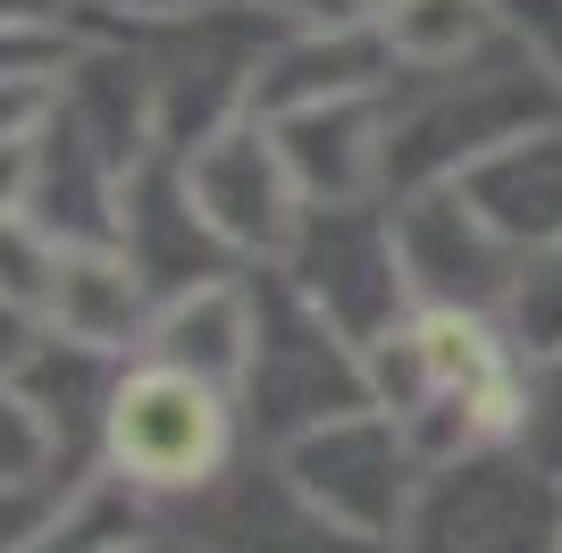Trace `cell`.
Returning <instances> with one entry per match:
<instances>
[{"label": "cell", "mask_w": 562, "mask_h": 553, "mask_svg": "<svg viewBox=\"0 0 562 553\" xmlns=\"http://www.w3.org/2000/svg\"><path fill=\"white\" fill-rule=\"evenodd\" d=\"M395 50L370 18H319V25H285L278 50L260 59V84H252V117H294V110H319V101H361V92H386L395 84Z\"/></svg>", "instance_id": "obj_12"}, {"label": "cell", "mask_w": 562, "mask_h": 553, "mask_svg": "<svg viewBox=\"0 0 562 553\" xmlns=\"http://www.w3.org/2000/svg\"><path fill=\"white\" fill-rule=\"evenodd\" d=\"M117 252L143 269V285L160 302L186 294V285H211V276L244 269V260L218 244V227L202 218V202H193L186 151H168V143L126 177V193H117Z\"/></svg>", "instance_id": "obj_11"}, {"label": "cell", "mask_w": 562, "mask_h": 553, "mask_svg": "<svg viewBox=\"0 0 562 553\" xmlns=\"http://www.w3.org/2000/svg\"><path fill=\"white\" fill-rule=\"evenodd\" d=\"M244 453H252V437H244V403L227 386L143 361V352L117 369L110 411H101V470L126 478L143 504L193 511Z\"/></svg>", "instance_id": "obj_3"}, {"label": "cell", "mask_w": 562, "mask_h": 553, "mask_svg": "<svg viewBox=\"0 0 562 553\" xmlns=\"http://www.w3.org/2000/svg\"><path fill=\"white\" fill-rule=\"evenodd\" d=\"M0 25H18V34H85V0H0Z\"/></svg>", "instance_id": "obj_27"}, {"label": "cell", "mask_w": 562, "mask_h": 553, "mask_svg": "<svg viewBox=\"0 0 562 553\" xmlns=\"http://www.w3.org/2000/svg\"><path fill=\"white\" fill-rule=\"evenodd\" d=\"M386 9H395V0H345V18H370V25L386 18Z\"/></svg>", "instance_id": "obj_30"}, {"label": "cell", "mask_w": 562, "mask_h": 553, "mask_svg": "<svg viewBox=\"0 0 562 553\" xmlns=\"http://www.w3.org/2000/svg\"><path fill=\"white\" fill-rule=\"evenodd\" d=\"M395 235H403V269L412 294L437 311H504L520 276V244L470 202L462 184H428L395 202Z\"/></svg>", "instance_id": "obj_9"}, {"label": "cell", "mask_w": 562, "mask_h": 553, "mask_svg": "<svg viewBox=\"0 0 562 553\" xmlns=\"http://www.w3.org/2000/svg\"><path fill=\"white\" fill-rule=\"evenodd\" d=\"M50 260H59V244H50V235L34 227V218H0V294H9V302L43 311Z\"/></svg>", "instance_id": "obj_21"}, {"label": "cell", "mask_w": 562, "mask_h": 553, "mask_svg": "<svg viewBox=\"0 0 562 553\" xmlns=\"http://www.w3.org/2000/svg\"><path fill=\"white\" fill-rule=\"evenodd\" d=\"M395 553H562V478L520 444L428 461Z\"/></svg>", "instance_id": "obj_5"}, {"label": "cell", "mask_w": 562, "mask_h": 553, "mask_svg": "<svg viewBox=\"0 0 562 553\" xmlns=\"http://www.w3.org/2000/svg\"><path fill=\"white\" fill-rule=\"evenodd\" d=\"M303 202H370L386 193V92L361 101H319V110L269 117Z\"/></svg>", "instance_id": "obj_14"}, {"label": "cell", "mask_w": 562, "mask_h": 553, "mask_svg": "<svg viewBox=\"0 0 562 553\" xmlns=\"http://www.w3.org/2000/svg\"><path fill=\"white\" fill-rule=\"evenodd\" d=\"M278 470L303 486V504L328 511L336 529H361V537H378V545H395V529L412 520V495H420V478H428L420 444L403 437L378 403L328 419V428H311V437H294L278 453Z\"/></svg>", "instance_id": "obj_7"}, {"label": "cell", "mask_w": 562, "mask_h": 553, "mask_svg": "<svg viewBox=\"0 0 562 553\" xmlns=\"http://www.w3.org/2000/svg\"><path fill=\"white\" fill-rule=\"evenodd\" d=\"M269 269H285V285H294L328 327H345L361 352H370L386 327H403L420 311L386 193H370V202H311L303 227H294V244H285V260H269Z\"/></svg>", "instance_id": "obj_6"}, {"label": "cell", "mask_w": 562, "mask_h": 553, "mask_svg": "<svg viewBox=\"0 0 562 553\" xmlns=\"http://www.w3.org/2000/svg\"><path fill=\"white\" fill-rule=\"evenodd\" d=\"M143 361L193 369V377L244 394V361H252V269L168 294L151 311V327H143Z\"/></svg>", "instance_id": "obj_15"}, {"label": "cell", "mask_w": 562, "mask_h": 553, "mask_svg": "<svg viewBox=\"0 0 562 553\" xmlns=\"http://www.w3.org/2000/svg\"><path fill=\"white\" fill-rule=\"evenodd\" d=\"M186 545L202 553H395L361 529H336L319 504H303V486L278 470V453H244L227 478L186 511Z\"/></svg>", "instance_id": "obj_10"}, {"label": "cell", "mask_w": 562, "mask_h": 553, "mask_svg": "<svg viewBox=\"0 0 562 553\" xmlns=\"http://www.w3.org/2000/svg\"><path fill=\"white\" fill-rule=\"evenodd\" d=\"M378 34L395 50V68H453L504 34V0H395Z\"/></svg>", "instance_id": "obj_17"}, {"label": "cell", "mask_w": 562, "mask_h": 553, "mask_svg": "<svg viewBox=\"0 0 562 553\" xmlns=\"http://www.w3.org/2000/svg\"><path fill=\"white\" fill-rule=\"evenodd\" d=\"M211 0H85V18H110V25H160V18H193Z\"/></svg>", "instance_id": "obj_28"}, {"label": "cell", "mask_w": 562, "mask_h": 553, "mask_svg": "<svg viewBox=\"0 0 562 553\" xmlns=\"http://www.w3.org/2000/svg\"><path fill=\"white\" fill-rule=\"evenodd\" d=\"M562 117V92L513 34L470 50L453 68H403L386 84V202L428 193V184H462L479 160L504 143L538 135Z\"/></svg>", "instance_id": "obj_2"}, {"label": "cell", "mask_w": 562, "mask_h": 553, "mask_svg": "<svg viewBox=\"0 0 562 553\" xmlns=\"http://www.w3.org/2000/svg\"><path fill=\"white\" fill-rule=\"evenodd\" d=\"M151 311H160V294L143 285V269L117 252V244H59L50 285H43V327L59 336V345L135 361Z\"/></svg>", "instance_id": "obj_13"}, {"label": "cell", "mask_w": 562, "mask_h": 553, "mask_svg": "<svg viewBox=\"0 0 562 553\" xmlns=\"http://www.w3.org/2000/svg\"><path fill=\"white\" fill-rule=\"evenodd\" d=\"M0 486H50V437L18 386H0Z\"/></svg>", "instance_id": "obj_20"}, {"label": "cell", "mask_w": 562, "mask_h": 553, "mask_svg": "<svg viewBox=\"0 0 562 553\" xmlns=\"http://www.w3.org/2000/svg\"><path fill=\"white\" fill-rule=\"evenodd\" d=\"M186 184H193V202H202V218L218 227V244L244 269L285 260V244H294V227H303V210H311L294 168H285V151H278V135L260 117H235V126L193 143Z\"/></svg>", "instance_id": "obj_8"}, {"label": "cell", "mask_w": 562, "mask_h": 553, "mask_svg": "<svg viewBox=\"0 0 562 553\" xmlns=\"http://www.w3.org/2000/svg\"><path fill=\"white\" fill-rule=\"evenodd\" d=\"M495 319H504V336L529 361H554L562 352V235L538 244V252H520V276H513V294H504Z\"/></svg>", "instance_id": "obj_18"}, {"label": "cell", "mask_w": 562, "mask_h": 553, "mask_svg": "<svg viewBox=\"0 0 562 553\" xmlns=\"http://www.w3.org/2000/svg\"><path fill=\"white\" fill-rule=\"evenodd\" d=\"M34 177H43V135L0 143V218H25V210H34Z\"/></svg>", "instance_id": "obj_26"}, {"label": "cell", "mask_w": 562, "mask_h": 553, "mask_svg": "<svg viewBox=\"0 0 562 553\" xmlns=\"http://www.w3.org/2000/svg\"><path fill=\"white\" fill-rule=\"evenodd\" d=\"M43 311H25V302H9L0 294V386H18L25 377V361H34V352H43Z\"/></svg>", "instance_id": "obj_24"}, {"label": "cell", "mask_w": 562, "mask_h": 553, "mask_svg": "<svg viewBox=\"0 0 562 553\" xmlns=\"http://www.w3.org/2000/svg\"><path fill=\"white\" fill-rule=\"evenodd\" d=\"M370 394L420 461H462L520 437V394H529V352L504 336L495 311H437L420 302L403 327L370 345Z\"/></svg>", "instance_id": "obj_1"}, {"label": "cell", "mask_w": 562, "mask_h": 553, "mask_svg": "<svg viewBox=\"0 0 562 553\" xmlns=\"http://www.w3.org/2000/svg\"><path fill=\"white\" fill-rule=\"evenodd\" d=\"M504 34L546 68V84L562 92V0H504Z\"/></svg>", "instance_id": "obj_22"}, {"label": "cell", "mask_w": 562, "mask_h": 553, "mask_svg": "<svg viewBox=\"0 0 562 553\" xmlns=\"http://www.w3.org/2000/svg\"><path fill=\"white\" fill-rule=\"evenodd\" d=\"M252 9H269V18H285V25H319V18H345V0H252Z\"/></svg>", "instance_id": "obj_29"}, {"label": "cell", "mask_w": 562, "mask_h": 553, "mask_svg": "<svg viewBox=\"0 0 562 553\" xmlns=\"http://www.w3.org/2000/svg\"><path fill=\"white\" fill-rule=\"evenodd\" d=\"M462 193L513 235L520 252L554 244V235H562V117L538 126V135H520V143H504L495 160H479L462 177Z\"/></svg>", "instance_id": "obj_16"}, {"label": "cell", "mask_w": 562, "mask_h": 553, "mask_svg": "<svg viewBox=\"0 0 562 553\" xmlns=\"http://www.w3.org/2000/svg\"><path fill=\"white\" fill-rule=\"evenodd\" d=\"M177 553H202V545H186V537H177Z\"/></svg>", "instance_id": "obj_31"}, {"label": "cell", "mask_w": 562, "mask_h": 553, "mask_svg": "<svg viewBox=\"0 0 562 553\" xmlns=\"http://www.w3.org/2000/svg\"><path fill=\"white\" fill-rule=\"evenodd\" d=\"M244 437L252 453H285L294 437L345 411H370V352L311 311L285 269H252V361H244Z\"/></svg>", "instance_id": "obj_4"}, {"label": "cell", "mask_w": 562, "mask_h": 553, "mask_svg": "<svg viewBox=\"0 0 562 553\" xmlns=\"http://www.w3.org/2000/svg\"><path fill=\"white\" fill-rule=\"evenodd\" d=\"M520 453L562 478V352L554 361H529V394H520Z\"/></svg>", "instance_id": "obj_19"}, {"label": "cell", "mask_w": 562, "mask_h": 553, "mask_svg": "<svg viewBox=\"0 0 562 553\" xmlns=\"http://www.w3.org/2000/svg\"><path fill=\"white\" fill-rule=\"evenodd\" d=\"M59 117V76H0V143H34Z\"/></svg>", "instance_id": "obj_23"}, {"label": "cell", "mask_w": 562, "mask_h": 553, "mask_svg": "<svg viewBox=\"0 0 562 553\" xmlns=\"http://www.w3.org/2000/svg\"><path fill=\"white\" fill-rule=\"evenodd\" d=\"M50 495H59V486H0V553L34 545V529L50 520Z\"/></svg>", "instance_id": "obj_25"}]
</instances>
